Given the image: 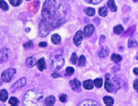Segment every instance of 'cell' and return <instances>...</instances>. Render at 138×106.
<instances>
[{
  "instance_id": "6da1fadb",
  "label": "cell",
  "mask_w": 138,
  "mask_h": 106,
  "mask_svg": "<svg viewBox=\"0 0 138 106\" xmlns=\"http://www.w3.org/2000/svg\"><path fill=\"white\" fill-rule=\"evenodd\" d=\"M68 7L60 0H46L41 9V21L39 23V34L42 38L54 28L60 26L67 20Z\"/></svg>"
},
{
  "instance_id": "7a4b0ae2",
  "label": "cell",
  "mask_w": 138,
  "mask_h": 106,
  "mask_svg": "<svg viewBox=\"0 0 138 106\" xmlns=\"http://www.w3.org/2000/svg\"><path fill=\"white\" fill-rule=\"evenodd\" d=\"M42 100V93L37 89H30L25 93L24 103L25 105H35Z\"/></svg>"
},
{
  "instance_id": "3957f363",
  "label": "cell",
  "mask_w": 138,
  "mask_h": 106,
  "mask_svg": "<svg viewBox=\"0 0 138 106\" xmlns=\"http://www.w3.org/2000/svg\"><path fill=\"white\" fill-rule=\"evenodd\" d=\"M50 60H51V67H52V69H60L63 67L64 63H65L63 55H61V53H58V52L53 53L51 56H50Z\"/></svg>"
},
{
  "instance_id": "277c9868",
  "label": "cell",
  "mask_w": 138,
  "mask_h": 106,
  "mask_svg": "<svg viewBox=\"0 0 138 106\" xmlns=\"http://www.w3.org/2000/svg\"><path fill=\"white\" fill-rule=\"evenodd\" d=\"M15 72H16V69H12V68L4 70V71L1 73V79H2V81L5 82V83H9V82H10V80L12 79V77H13V75L15 74Z\"/></svg>"
},
{
  "instance_id": "5b68a950",
  "label": "cell",
  "mask_w": 138,
  "mask_h": 106,
  "mask_svg": "<svg viewBox=\"0 0 138 106\" xmlns=\"http://www.w3.org/2000/svg\"><path fill=\"white\" fill-rule=\"evenodd\" d=\"M104 87H105V90L108 91V92H113L115 90L117 91L118 89H119L118 87H117L114 84H113V82L110 81V74H106L105 75Z\"/></svg>"
},
{
  "instance_id": "8992f818",
  "label": "cell",
  "mask_w": 138,
  "mask_h": 106,
  "mask_svg": "<svg viewBox=\"0 0 138 106\" xmlns=\"http://www.w3.org/2000/svg\"><path fill=\"white\" fill-rule=\"evenodd\" d=\"M83 39H84V32L83 31H78V32L75 34V36L73 38V42H74V44L78 46V45H80L83 42Z\"/></svg>"
},
{
  "instance_id": "52a82bcc",
  "label": "cell",
  "mask_w": 138,
  "mask_h": 106,
  "mask_svg": "<svg viewBox=\"0 0 138 106\" xmlns=\"http://www.w3.org/2000/svg\"><path fill=\"white\" fill-rule=\"evenodd\" d=\"M95 31V26L93 24H87L84 27V35L86 36V38L90 37L91 35Z\"/></svg>"
},
{
  "instance_id": "ba28073f",
  "label": "cell",
  "mask_w": 138,
  "mask_h": 106,
  "mask_svg": "<svg viewBox=\"0 0 138 106\" xmlns=\"http://www.w3.org/2000/svg\"><path fill=\"white\" fill-rule=\"evenodd\" d=\"M70 85L72 86V90L74 91H80V88H81V83L78 79H73L70 82Z\"/></svg>"
},
{
  "instance_id": "9c48e42d",
  "label": "cell",
  "mask_w": 138,
  "mask_h": 106,
  "mask_svg": "<svg viewBox=\"0 0 138 106\" xmlns=\"http://www.w3.org/2000/svg\"><path fill=\"white\" fill-rule=\"evenodd\" d=\"M26 85V79L25 78H21L18 80L17 82H15L12 85V88H22L24 87V85Z\"/></svg>"
},
{
  "instance_id": "30bf717a",
  "label": "cell",
  "mask_w": 138,
  "mask_h": 106,
  "mask_svg": "<svg viewBox=\"0 0 138 106\" xmlns=\"http://www.w3.org/2000/svg\"><path fill=\"white\" fill-rule=\"evenodd\" d=\"M98 55H99V56L101 57V58H104V57H106V56H108V55H109V49H108V47L103 46L100 50V52H99Z\"/></svg>"
},
{
  "instance_id": "8fae6325",
  "label": "cell",
  "mask_w": 138,
  "mask_h": 106,
  "mask_svg": "<svg viewBox=\"0 0 138 106\" xmlns=\"http://www.w3.org/2000/svg\"><path fill=\"white\" fill-rule=\"evenodd\" d=\"M9 58V50L7 48H2L1 50V62L6 61Z\"/></svg>"
},
{
  "instance_id": "7c38bea8",
  "label": "cell",
  "mask_w": 138,
  "mask_h": 106,
  "mask_svg": "<svg viewBox=\"0 0 138 106\" xmlns=\"http://www.w3.org/2000/svg\"><path fill=\"white\" fill-rule=\"evenodd\" d=\"M79 105H87V106H90V105H95V106H99L100 104L98 103L95 101H91V100H86V101H83L82 102L79 103Z\"/></svg>"
},
{
  "instance_id": "4fadbf2b",
  "label": "cell",
  "mask_w": 138,
  "mask_h": 106,
  "mask_svg": "<svg viewBox=\"0 0 138 106\" xmlns=\"http://www.w3.org/2000/svg\"><path fill=\"white\" fill-rule=\"evenodd\" d=\"M83 86L86 88V89H87V90H90L94 86V82L91 81V80H86L83 83Z\"/></svg>"
},
{
  "instance_id": "5bb4252c",
  "label": "cell",
  "mask_w": 138,
  "mask_h": 106,
  "mask_svg": "<svg viewBox=\"0 0 138 106\" xmlns=\"http://www.w3.org/2000/svg\"><path fill=\"white\" fill-rule=\"evenodd\" d=\"M25 64H26V66L27 67H34L35 65L37 64V61H36V59L34 58L33 56H30V57H28V58H26V60H25Z\"/></svg>"
},
{
  "instance_id": "9a60e30c",
  "label": "cell",
  "mask_w": 138,
  "mask_h": 106,
  "mask_svg": "<svg viewBox=\"0 0 138 106\" xmlns=\"http://www.w3.org/2000/svg\"><path fill=\"white\" fill-rule=\"evenodd\" d=\"M8 98H9L8 91L6 89H1V91H0V100H1V102H6L8 100Z\"/></svg>"
},
{
  "instance_id": "2e32d148",
  "label": "cell",
  "mask_w": 138,
  "mask_h": 106,
  "mask_svg": "<svg viewBox=\"0 0 138 106\" xmlns=\"http://www.w3.org/2000/svg\"><path fill=\"white\" fill-rule=\"evenodd\" d=\"M37 65H38L39 70H40V71L44 70L45 68H46V63H45V60H44V58H40V59L38 61Z\"/></svg>"
},
{
  "instance_id": "e0dca14e",
  "label": "cell",
  "mask_w": 138,
  "mask_h": 106,
  "mask_svg": "<svg viewBox=\"0 0 138 106\" xmlns=\"http://www.w3.org/2000/svg\"><path fill=\"white\" fill-rule=\"evenodd\" d=\"M51 41L54 44H58L59 42H61V38L58 34H54L52 37H51Z\"/></svg>"
},
{
  "instance_id": "ac0fdd59",
  "label": "cell",
  "mask_w": 138,
  "mask_h": 106,
  "mask_svg": "<svg viewBox=\"0 0 138 106\" xmlns=\"http://www.w3.org/2000/svg\"><path fill=\"white\" fill-rule=\"evenodd\" d=\"M45 103H46L47 105H54V104L56 103V98L54 97V96H49V97L46 98Z\"/></svg>"
},
{
  "instance_id": "d6986e66",
  "label": "cell",
  "mask_w": 138,
  "mask_h": 106,
  "mask_svg": "<svg viewBox=\"0 0 138 106\" xmlns=\"http://www.w3.org/2000/svg\"><path fill=\"white\" fill-rule=\"evenodd\" d=\"M103 102L106 105H113L114 104V99L112 97H108V96H105L103 98Z\"/></svg>"
},
{
  "instance_id": "ffe728a7",
  "label": "cell",
  "mask_w": 138,
  "mask_h": 106,
  "mask_svg": "<svg viewBox=\"0 0 138 106\" xmlns=\"http://www.w3.org/2000/svg\"><path fill=\"white\" fill-rule=\"evenodd\" d=\"M108 8H109L112 11H117V6L115 4V1L114 0H108Z\"/></svg>"
},
{
  "instance_id": "44dd1931",
  "label": "cell",
  "mask_w": 138,
  "mask_h": 106,
  "mask_svg": "<svg viewBox=\"0 0 138 106\" xmlns=\"http://www.w3.org/2000/svg\"><path fill=\"white\" fill-rule=\"evenodd\" d=\"M102 85H103V81H102L101 78H97L94 80V85H95L96 87L100 88L102 86Z\"/></svg>"
},
{
  "instance_id": "7402d4cb",
  "label": "cell",
  "mask_w": 138,
  "mask_h": 106,
  "mask_svg": "<svg viewBox=\"0 0 138 106\" xmlns=\"http://www.w3.org/2000/svg\"><path fill=\"white\" fill-rule=\"evenodd\" d=\"M128 44L130 48H131V47H135V46H137V42H136L133 38H130L128 41Z\"/></svg>"
},
{
  "instance_id": "603a6c76",
  "label": "cell",
  "mask_w": 138,
  "mask_h": 106,
  "mask_svg": "<svg viewBox=\"0 0 138 106\" xmlns=\"http://www.w3.org/2000/svg\"><path fill=\"white\" fill-rule=\"evenodd\" d=\"M85 12L86 13V15H88V16H93L94 14H95V9H93V8H86L85 9Z\"/></svg>"
},
{
  "instance_id": "cb8c5ba5",
  "label": "cell",
  "mask_w": 138,
  "mask_h": 106,
  "mask_svg": "<svg viewBox=\"0 0 138 106\" xmlns=\"http://www.w3.org/2000/svg\"><path fill=\"white\" fill-rule=\"evenodd\" d=\"M99 14H100V16H102V17H105L107 15V9L105 7L100 8V9H99Z\"/></svg>"
},
{
  "instance_id": "d4e9b609",
  "label": "cell",
  "mask_w": 138,
  "mask_h": 106,
  "mask_svg": "<svg viewBox=\"0 0 138 106\" xmlns=\"http://www.w3.org/2000/svg\"><path fill=\"white\" fill-rule=\"evenodd\" d=\"M114 31L116 34H121V33L123 32V26L122 25H117V26H115L114 28Z\"/></svg>"
},
{
  "instance_id": "484cf974",
  "label": "cell",
  "mask_w": 138,
  "mask_h": 106,
  "mask_svg": "<svg viewBox=\"0 0 138 106\" xmlns=\"http://www.w3.org/2000/svg\"><path fill=\"white\" fill-rule=\"evenodd\" d=\"M112 60L114 61V62H116V63H118L119 61L120 60H122V57L120 56V55H116V54H114V55H112Z\"/></svg>"
},
{
  "instance_id": "4316f807",
  "label": "cell",
  "mask_w": 138,
  "mask_h": 106,
  "mask_svg": "<svg viewBox=\"0 0 138 106\" xmlns=\"http://www.w3.org/2000/svg\"><path fill=\"white\" fill-rule=\"evenodd\" d=\"M0 8H1V9H3V10H8L9 6L6 4V2L4 0H0Z\"/></svg>"
},
{
  "instance_id": "83f0119b",
  "label": "cell",
  "mask_w": 138,
  "mask_h": 106,
  "mask_svg": "<svg viewBox=\"0 0 138 106\" xmlns=\"http://www.w3.org/2000/svg\"><path fill=\"white\" fill-rule=\"evenodd\" d=\"M85 64H86V57L84 55H81L79 60H78V65L81 67V66H84Z\"/></svg>"
},
{
  "instance_id": "f1b7e54d",
  "label": "cell",
  "mask_w": 138,
  "mask_h": 106,
  "mask_svg": "<svg viewBox=\"0 0 138 106\" xmlns=\"http://www.w3.org/2000/svg\"><path fill=\"white\" fill-rule=\"evenodd\" d=\"M10 105H18L19 104V101L16 98L12 97L10 99Z\"/></svg>"
},
{
  "instance_id": "f546056e",
  "label": "cell",
  "mask_w": 138,
  "mask_h": 106,
  "mask_svg": "<svg viewBox=\"0 0 138 106\" xmlns=\"http://www.w3.org/2000/svg\"><path fill=\"white\" fill-rule=\"evenodd\" d=\"M10 1V3L12 6H14V7H17V6H19L21 3H22V0H9Z\"/></svg>"
},
{
  "instance_id": "4dcf8cb0",
  "label": "cell",
  "mask_w": 138,
  "mask_h": 106,
  "mask_svg": "<svg viewBox=\"0 0 138 106\" xmlns=\"http://www.w3.org/2000/svg\"><path fill=\"white\" fill-rule=\"evenodd\" d=\"M77 60H78V58H77L76 54L73 53L72 55V57H71V62H72V64H77Z\"/></svg>"
},
{
  "instance_id": "1f68e13d",
  "label": "cell",
  "mask_w": 138,
  "mask_h": 106,
  "mask_svg": "<svg viewBox=\"0 0 138 106\" xmlns=\"http://www.w3.org/2000/svg\"><path fill=\"white\" fill-rule=\"evenodd\" d=\"M73 72H74V69H73V68H72V67H69V68H67L66 75H72Z\"/></svg>"
},
{
  "instance_id": "d6a6232c",
  "label": "cell",
  "mask_w": 138,
  "mask_h": 106,
  "mask_svg": "<svg viewBox=\"0 0 138 106\" xmlns=\"http://www.w3.org/2000/svg\"><path fill=\"white\" fill-rule=\"evenodd\" d=\"M86 2H88V3H90V4H93V5H96V4H99L100 2H101L102 0H86Z\"/></svg>"
},
{
  "instance_id": "836d02e7",
  "label": "cell",
  "mask_w": 138,
  "mask_h": 106,
  "mask_svg": "<svg viewBox=\"0 0 138 106\" xmlns=\"http://www.w3.org/2000/svg\"><path fill=\"white\" fill-rule=\"evenodd\" d=\"M60 102H66L67 101V95L66 94H63V95H60V98H59Z\"/></svg>"
},
{
  "instance_id": "e575fe53",
  "label": "cell",
  "mask_w": 138,
  "mask_h": 106,
  "mask_svg": "<svg viewBox=\"0 0 138 106\" xmlns=\"http://www.w3.org/2000/svg\"><path fill=\"white\" fill-rule=\"evenodd\" d=\"M133 87H134V89H136V91L138 92V79H136V80L134 81V83H133Z\"/></svg>"
},
{
  "instance_id": "d590c367",
  "label": "cell",
  "mask_w": 138,
  "mask_h": 106,
  "mask_svg": "<svg viewBox=\"0 0 138 106\" xmlns=\"http://www.w3.org/2000/svg\"><path fill=\"white\" fill-rule=\"evenodd\" d=\"M32 44H33V42H28L27 43H25L24 46L25 47V48H29V47L32 46Z\"/></svg>"
},
{
  "instance_id": "8d00e7d4",
  "label": "cell",
  "mask_w": 138,
  "mask_h": 106,
  "mask_svg": "<svg viewBox=\"0 0 138 106\" xmlns=\"http://www.w3.org/2000/svg\"><path fill=\"white\" fill-rule=\"evenodd\" d=\"M39 47H46L47 46V43L46 42H39Z\"/></svg>"
},
{
  "instance_id": "74e56055",
  "label": "cell",
  "mask_w": 138,
  "mask_h": 106,
  "mask_svg": "<svg viewBox=\"0 0 138 106\" xmlns=\"http://www.w3.org/2000/svg\"><path fill=\"white\" fill-rule=\"evenodd\" d=\"M52 76L54 78H58V77H59V74L57 73V72H54V73L52 74Z\"/></svg>"
},
{
  "instance_id": "f35d334b",
  "label": "cell",
  "mask_w": 138,
  "mask_h": 106,
  "mask_svg": "<svg viewBox=\"0 0 138 106\" xmlns=\"http://www.w3.org/2000/svg\"><path fill=\"white\" fill-rule=\"evenodd\" d=\"M133 73L135 75H138V68H134L133 69Z\"/></svg>"
},
{
  "instance_id": "ab89813d",
  "label": "cell",
  "mask_w": 138,
  "mask_h": 106,
  "mask_svg": "<svg viewBox=\"0 0 138 106\" xmlns=\"http://www.w3.org/2000/svg\"><path fill=\"white\" fill-rule=\"evenodd\" d=\"M133 1H134V2H136V1H138V0H133Z\"/></svg>"
},
{
  "instance_id": "60d3db41",
  "label": "cell",
  "mask_w": 138,
  "mask_h": 106,
  "mask_svg": "<svg viewBox=\"0 0 138 106\" xmlns=\"http://www.w3.org/2000/svg\"><path fill=\"white\" fill-rule=\"evenodd\" d=\"M28 1H29V0H28Z\"/></svg>"
}]
</instances>
